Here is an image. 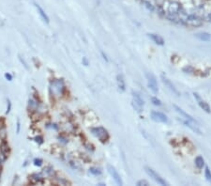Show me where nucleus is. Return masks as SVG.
Instances as JSON below:
<instances>
[{"label": "nucleus", "instance_id": "nucleus-9", "mask_svg": "<svg viewBox=\"0 0 211 186\" xmlns=\"http://www.w3.org/2000/svg\"><path fill=\"white\" fill-rule=\"evenodd\" d=\"M45 177L40 173H33L29 177V182L33 185H43Z\"/></svg>", "mask_w": 211, "mask_h": 186}, {"label": "nucleus", "instance_id": "nucleus-20", "mask_svg": "<svg viewBox=\"0 0 211 186\" xmlns=\"http://www.w3.org/2000/svg\"><path fill=\"white\" fill-rule=\"evenodd\" d=\"M61 129H62V131H64L66 133H72L74 130V127L72 123L67 121V122H64L61 124Z\"/></svg>", "mask_w": 211, "mask_h": 186}, {"label": "nucleus", "instance_id": "nucleus-13", "mask_svg": "<svg viewBox=\"0 0 211 186\" xmlns=\"http://www.w3.org/2000/svg\"><path fill=\"white\" fill-rule=\"evenodd\" d=\"M194 97L196 98V100H197V103H198V105L205 111V112H206V113H210L211 112V109H210V106L208 105V104L207 103H205L204 100H202L200 97H199V95L198 94H196V93H194Z\"/></svg>", "mask_w": 211, "mask_h": 186}, {"label": "nucleus", "instance_id": "nucleus-33", "mask_svg": "<svg viewBox=\"0 0 211 186\" xmlns=\"http://www.w3.org/2000/svg\"><path fill=\"white\" fill-rule=\"evenodd\" d=\"M0 169H1V167H0ZM0 179H1V170H0Z\"/></svg>", "mask_w": 211, "mask_h": 186}, {"label": "nucleus", "instance_id": "nucleus-22", "mask_svg": "<svg viewBox=\"0 0 211 186\" xmlns=\"http://www.w3.org/2000/svg\"><path fill=\"white\" fill-rule=\"evenodd\" d=\"M195 166L199 169H202L205 167V160L202 156H197L195 158Z\"/></svg>", "mask_w": 211, "mask_h": 186}, {"label": "nucleus", "instance_id": "nucleus-10", "mask_svg": "<svg viewBox=\"0 0 211 186\" xmlns=\"http://www.w3.org/2000/svg\"><path fill=\"white\" fill-rule=\"evenodd\" d=\"M173 107L175 108L176 112L177 114H179V115H180V118H181V119H184V120H189V121H191V122H193V123L198 124V122L196 121V120H194L191 115H189L188 113H186V112H185L183 109H181L179 106H177V105L174 104V105H173Z\"/></svg>", "mask_w": 211, "mask_h": 186}, {"label": "nucleus", "instance_id": "nucleus-15", "mask_svg": "<svg viewBox=\"0 0 211 186\" xmlns=\"http://www.w3.org/2000/svg\"><path fill=\"white\" fill-rule=\"evenodd\" d=\"M39 103H38V101L36 99H34V98L29 99V102H28V110H29V112H31L32 114L35 113L36 110L39 107Z\"/></svg>", "mask_w": 211, "mask_h": 186}, {"label": "nucleus", "instance_id": "nucleus-17", "mask_svg": "<svg viewBox=\"0 0 211 186\" xmlns=\"http://www.w3.org/2000/svg\"><path fill=\"white\" fill-rule=\"evenodd\" d=\"M149 38L158 45H163L164 44V40L162 39V37H160L159 35L158 34H154V33H151V34H148Z\"/></svg>", "mask_w": 211, "mask_h": 186}, {"label": "nucleus", "instance_id": "nucleus-4", "mask_svg": "<svg viewBox=\"0 0 211 186\" xmlns=\"http://www.w3.org/2000/svg\"><path fill=\"white\" fill-rule=\"evenodd\" d=\"M182 22H184L186 25L190 27H200L203 25V19L199 17L197 14H188L186 15L185 19H182Z\"/></svg>", "mask_w": 211, "mask_h": 186}, {"label": "nucleus", "instance_id": "nucleus-31", "mask_svg": "<svg viewBox=\"0 0 211 186\" xmlns=\"http://www.w3.org/2000/svg\"><path fill=\"white\" fill-rule=\"evenodd\" d=\"M8 104H9V107H8V110H7V112H6L7 114L10 111V107H11V104H10V101H8Z\"/></svg>", "mask_w": 211, "mask_h": 186}, {"label": "nucleus", "instance_id": "nucleus-1", "mask_svg": "<svg viewBox=\"0 0 211 186\" xmlns=\"http://www.w3.org/2000/svg\"><path fill=\"white\" fill-rule=\"evenodd\" d=\"M166 3V10L165 12L168 13V15H177L182 11V5L178 0H165Z\"/></svg>", "mask_w": 211, "mask_h": 186}, {"label": "nucleus", "instance_id": "nucleus-27", "mask_svg": "<svg viewBox=\"0 0 211 186\" xmlns=\"http://www.w3.org/2000/svg\"><path fill=\"white\" fill-rule=\"evenodd\" d=\"M90 172H91L93 175H100V174H101V171H100L98 168H95V167L90 168Z\"/></svg>", "mask_w": 211, "mask_h": 186}, {"label": "nucleus", "instance_id": "nucleus-14", "mask_svg": "<svg viewBox=\"0 0 211 186\" xmlns=\"http://www.w3.org/2000/svg\"><path fill=\"white\" fill-rule=\"evenodd\" d=\"M35 5V8L37 9V11H38V13L39 14V16L41 17V19L45 22V23H47V24H49V22H50V19H49V17H48V15L46 14V12L44 11V10L39 5V4H34Z\"/></svg>", "mask_w": 211, "mask_h": 186}, {"label": "nucleus", "instance_id": "nucleus-26", "mask_svg": "<svg viewBox=\"0 0 211 186\" xmlns=\"http://www.w3.org/2000/svg\"><path fill=\"white\" fill-rule=\"evenodd\" d=\"M42 163H43V161L41 159H39V158H36L34 160V165L37 166V167H40L42 165Z\"/></svg>", "mask_w": 211, "mask_h": 186}, {"label": "nucleus", "instance_id": "nucleus-21", "mask_svg": "<svg viewBox=\"0 0 211 186\" xmlns=\"http://www.w3.org/2000/svg\"><path fill=\"white\" fill-rule=\"evenodd\" d=\"M7 135H8V133L5 125L3 123L2 124L0 123V140H6Z\"/></svg>", "mask_w": 211, "mask_h": 186}, {"label": "nucleus", "instance_id": "nucleus-32", "mask_svg": "<svg viewBox=\"0 0 211 186\" xmlns=\"http://www.w3.org/2000/svg\"><path fill=\"white\" fill-rule=\"evenodd\" d=\"M19 131H20V122L18 121V123H17V132L19 133Z\"/></svg>", "mask_w": 211, "mask_h": 186}, {"label": "nucleus", "instance_id": "nucleus-28", "mask_svg": "<svg viewBox=\"0 0 211 186\" xmlns=\"http://www.w3.org/2000/svg\"><path fill=\"white\" fill-rule=\"evenodd\" d=\"M34 139H35V141L37 143H39V144H42L43 143V139H42V137L40 135H36Z\"/></svg>", "mask_w": 211, "mask_h": 186}, {"label": "nucleus", "instance_id": "nucleus-19", "mask_svg": "<svg viewBox=\"0 0 211 186\" xmlns=\"http://www.w3.org/2000/svg\"><path fill=\"white\" fill-rule=\"evenodd\" d=\"M195 37H196L198 40H203V41H208V40H210V39H211L210 34L207 33V32H200V33H197V34H195Z\"/></svg>", "mask_w": 211, "mask_h": 186}, {"label": "nucleus", "instance_id": "nucleus-25", "mask_svg": "<svg viewBox=\"0 0 211 186\" xmlns=\"http://www.w3.org/2000/svg\"><path fill=\"white\" fill-rule=\"evenodd\" d=\"M205 178L207 180L211 181V172L208 167H205Z\"/></svg>", "mask_w": 211, "mask_h": 186}, {"label": "nucleus", "instance_id": "nucleus-30", "mask_svg": "<svg viewBox=\"0 0 211 186\" xmlns=\"http://www.w3.org/2000/svg\"><path fill=\"white\" fill-rule=\"evenodd\" d=\"M5 77H6V79H8L9 81H11V80H12V76H11V74H5Z\"/></svg>", "mask_w": 211, "mask_h": 186}, {"label": "nucleus", "instance_id": "nucleus-3", "mask_svg": "<svg viewBox=\"0 0 211 186\" xmlns=\"http://www.w3.org/2000/svg\"><path fill=\"white\" fill-rule=\"evenodd\" d=\"M131 97H132V106L134 110L138 113H142L144 111V99L142 98L137 91H132L131 92Z\"/></svg>", "mask_w": 211, "mask_h": 186}, {"label": "nucleus", "instance_id": "nucleus-16", "mask_svg": "<svg viewBox=\"0 0 211 186\" xmlns=\"http://www.w3.org/2000/svg\"><path fill=\"white\" fill-rule=\"evenodd\" d=\"M116 83H117V86H118L120 90H122V91L125 90L126 83H125V79H124L122 74H117L116 75Z\"/></svg>", "mask_w": 211, "mask_h": 186}, {"label": "nucleus", "instance_id": "nucleus-24", "mask_svg": "<svg viewBox=\"0 0 211 186\" xmlns=\"http://www.w3.org/2000/svg\"><path fill=\"white\" fill-rule=\"evenodd\" d=\"M137 185L138 186H147V185H149V183L146 180H141L137 182Z\"/></svg>", "mask_w": 211, "mask_h": 186}, {"label": "nucleus", "instance_id": "nucleus-8", "mask_svg": "<svg viewBox=\"0 0 211 186\" xmlns=\"http://www.w3.org/2000/svg\"><path fill=\"white\" fill-rule=\"evenodd\" d=\"M150 117L156 122H160V123H167L168 122V118L166 117V116L163 113H160L158 111H152L150 113Z\"/></svg>", "mask_w": 211, "mask_h": 186}, {"label": "nucleus", "instance_id": "nucleus-18", "mask_svg": "<svg viewBox=\"0 0 211 186\" xmlns=\"http://www.w3.org/2000/svg\"><path fill=\"white\" fill-rule=\"evenodd\" d=\"M42 175L45 177H51V178H54L56 176V172L54 170V168L52 167H45L43 169H42Z\"/></svg>", "mask_w": 211, "mask_h": 186}, {"label": "nucleus", "instance_id": "nucleus-12", "mask_svg": "<svg viewBox=\"0 0 211 186\" xmlns=\"http://www.w3.org/2000/svg\"><path fill=\"white\" fill-rule=\"evenodd\" d=\"M51 89L53 90V92L55 94H62V92L64 90V83L62 80H56L54 81L51 85Z\"/></svg>", "mask_w": 211, "mask_h": 186}, {"label": "nucleus", "instance_id": "nucleus-6", "mask_svg": "<svg viewBox=\"0 0 211 186\" xmlns=\"http://www.w3.org/2000/svg\"><path fill=\"white\" fill-rule=\"evenodd\" d=\"M146 78H147V86L149 87V89L153 92V93H158L159 91V87H158V83L156 80V77L154 76L153 74L151 73H147L146 74Z\"/></svg>", "mask_w": 211, "mask_h": 186}, {"label": "nucleus", "instance_id": "nucleus-2", "mask_svg": "<svg viewBox=\"0 0 211 186\" xmlns=\"http://www.w3.org/2000/svg\"><path fill=\"white\" fill-rule=\"evenodd\" d=\"M91 133L97 137L101 142H106L109 139V133L106 129L101 126H96V127H91L90 128Z\"/></svg>", "mask_w": 211, "mask_h": 186}, {"label": "nucleus", "instance_id": "nucleus-29", "mask_svg": "<svg viewBox=\"0 0 211 186\" xmlns=\"http://www.w3.org/2000/svg\"><path fill=\"white\" fill-rule=\"evenodd\" d=\"M205 21L211 23V12H209V13L205 16Z\"/></svg>", "mask_w": 211, "mask_h": 186}, {"label": "nucleus", "instance_id": "nucleus-7", "mask_svg": "<svg viewBox=\"0 0 211 186\" xmlns=\"http://www.w3.org/2000/svg\"><path fill=\"white\" fill-rule=\"evenodd\" d=\"M161 80H162V83L165 85L167 87H168V89L170 90V91H172L173 92V94H175L176 97H179V91L177 90V88L176 87V86L171 82V80L167 77V76H165L164 74H161Z\"/></svg>", "mask_w": 211, "mask_h": 186}, {"label": "nucleus", "instance_id": "nucleus-5", "mask_svg": "<svg viewBox=\"0 0 211 186\" xmlns=\"http://www.w3.org/2000/svg\"><path fill=\"white\" fill-rule=\"evenodd\" d=\"M145 171H146V173L152 179V180H154L158 184H159V185H168V182L164 180L163 178H161L155 170H153L152 168H150V167H145Z\"/></svg>", "mask_w": 211, "mask_h": 186}, {"label": "nucleus", "instance_id": "nucleus-23", "mask_svg": "<svg viewBox=\"0 0 211 186\" xmlns=\"http://www.w3.org/2000/svg\"><path fill=\"white\" fill-rule=\"evenodd\" d=\"M151 102H152V104H153L154 105H157V106L161 105V102H160L157 97H152V98H151Z\"/></svg>", "mask_w": 211, "mask_h": 186}, {"label": "nucleus", "instance_id": "nucleus-11", "mask_svg": "<svg viewBox=\"0 0 211 186\" xmlns=\"http://www.w3.org/2000/svg\"><path fill=\"white\" fill-rule=\"evenodd\" d=\"M107 170L108 172L110 173V175L112 176V178L114 179V180L115 181L116 184H118V185H123V181H122V179L120 177V175L118 174V172H117L115 170V168L111 166V165H108L107 166Z\"/></svg>", "mask_w": 211, "mask_h": 186}]
</instances>
